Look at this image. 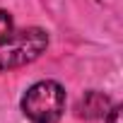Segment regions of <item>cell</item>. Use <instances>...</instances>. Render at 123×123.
<instances>
[{
    "mask_svg": "<svg viewBox=\"0 0 123 123\" xmlns=\"http://www.w3.org/2000/svg\"><path fill=\"white\" fill-rule=\"evenodd\" d=\"M65 111V89L55 80L34 82L22 97V113L31 123H58Z\"/></svg>",
    "mask_w": 123,
    "mask_h": 123,
    "instance_id": "1",
    "label": "cell"
},
{
    "mask_svg": "<svg viewBox=\"0 0 123 123\" xmlns=\"http://www.w3.org/2000/svg\"><path fill=\"white\" fill-rule=\"evenodd\" d=\"M48 46V34L41 27H27V29H15L10 39L0 41V73L22 68L31 60H36Z\"/></svg>",
    "mask_w": 123,
    "mask_h": 123,
    "instance_id": "2",
    "label": "cell"
},
{
    "mask_svg": "<svg viewBox=\"0 0 123 123\" xmlns=\"http://www.w3.org/2000/svg\"><path fill=\"white\" fill-rule=\"evenodd\" d=\"M109 109H111V99L104 92H97V89L85 92V97L77 101V116L89 118V121L92 118H104Z\"/></svg>",
    "mask_w": 123,
    "mask_h": 123,
    "instance_id": "3",
    "label": "cell"
},
{
    "mask_svg": "<svg viewBox=\"0 0 123 123\" xmlns=\"http://www.w3.org/2000/svg\"><path fill=\"white\" fill-rule=\"evenodd\" d=\"M15 31V22H12V15L7 10H0V41L10 39Z\"/></svg>",
    "mask_w": 123,
    "mask_h": 123,
    "instance_id": "4",
    "label": "cell"
},
{
    "mask_svg": "<svg viewBox=\"0 0 123 123\" xmlns=\"http://www.w3.org/2000/svg\"><path fill=\"white\" fill-rule=\"evenodd\" d=\"M104 123H121V106L118 104H111V109L104 116Z\"/></svg>",
    "mask_w": 123,
    "mask_h": 123,
    "instance_id": "5",
    "label": "cell"
}]
</instances>
